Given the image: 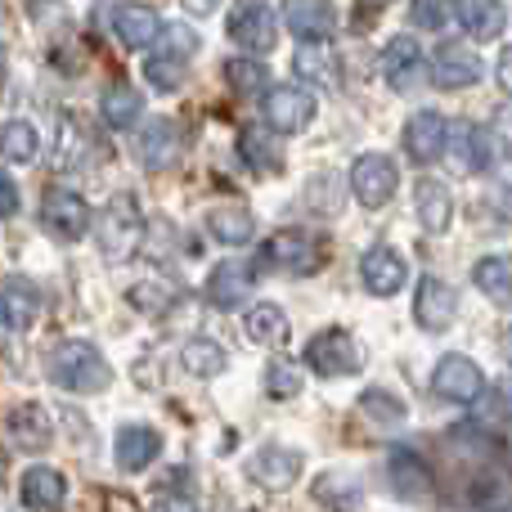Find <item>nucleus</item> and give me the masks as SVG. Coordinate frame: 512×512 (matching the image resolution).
<instances>
[{
  "mask_svg": "<svg viewBox=\"0 0 512 512\" xmlns=\"http://www.w3.org/2000/svg\"><path fill=\"white\" fill-rule=\"evenodd\" d=\"M50 382L59 391H72V396H95V391H104L113 382V369L90 342L68 337V342H59L50 351Z\"/></svg>",
  "mask_w": 512,
  "mask_h": 512,
  "instance_id": "nucleus-1",
  "label": "nucleus"
},
{
  "mask_svg": "<svg viewBox=\"0 0 512 512\" xmlns=\"http://www.w3.org/2000/svg\"><path fill=\"white\" fill-rule=\"evenodd\" d=\"M144 239V212L135 194H117L99 216V248L108 261H126Z\"/></svg>",
  "mask_w": 512,
  "mask_h": 512,
  "instance_id": "nucleus-2",
  "label": "nucleus"
},
{
  "mask_svg": "<svg viewBox=\"0 0 512 512\" xmlns=\"http://www.w3.org/2000/svg\"><path fill=\"white\" fill-rule=\"evenodd\" d=\"M301 360H306V369L315 373V378H346V373H355L364 364V351L351 333L324 328V333H315L306 342V355H301Z\"/></svg>",
  "mask_w": 512,
  "mask_h": 512,
  "instance_id": "nucleus-3",
  "label": "nucleus"
},
{
  "mask_svg": "<svg viewBox=\"0 0 512 512\" xmlns=\"http://www.w3.org/2000/svg\"><path fill=\"white\" fill-rule=\"evenodd\" d=\"M230 41L239 45L243 54H270L274 41H279V18L265 0H239L230 9V23H225Z\"/></svg>",
  "mask_w": 512,
  "mask_h": 512,
  "instance_id": "nucleus-4",
  "label": "nucleus"
},
{
  "mask_svg": "<svg viewBox=\"0 0 512 512\" xmlns=\"http://www.w3.org/2000/svg\"><path fill=\"white\" fill-rule=\"evenodd\" d=\"M400 189V167L387 158V153H360L351 167V194L360 198L364 207H387L391 194Z\"/></svg>",
  "mask_w": 512,
  "mask_h": 512,
  "instance_id": "nucleus-5",
  "label": "nucleus"
},
{
  "mask_svg": "<svg viewBox=\"0 0 512 512\" xmlns=\"http://www.w3.org/2000/svg\"><path fill=\"white\" fill-rule=\"evenodd\" d=\"M261 113H265V126H270V131L297 135L315 122V95L301 86H274V90H265Z\"/></svg>",
  "mask_w": 512,
  "mask_h": 512,
  "instance_id": "nucleus-6",
  "label": "nucleus"
},
{
  "mask_svg": "<svg viewBox=\"0 0 512 512\" xmlns=\"http://www.w3.org/2000/svg\"><path fill=\"white\" fill-rule=\"evenodd\" d=\"M41 225L63 243H77L90 234V207L72 189H45L41 198Z\"/></svg>",
  "mask_w": 512,
  "mask_h": 512,
  "instance_id": "nucleus-7",
  "label": "nucleus"
},
{
  "mask_svg": "<svg viewBox=\"0 0 512 512\" xmlns=\"http://www.w3.org/2000/svg\"><path fill=\"white\" fill-rule=\"evenodd\" d=\"M265 261L279 265L283 274H315V265H324V243L306 230H279L265 239Z\"/></svg>",
  "mask_w": 512,
  "mask_h": 512,
  "instance_id": "nucleus-8",
  "label": "nucleus"
},
{
  "mask_svg": "<svg viewBox=\"0 0 512 512\" xmlns=\"http://www.w3.org/2000/svg\"><path fill=\"white\" fill-rule=\"evenodd\" d=\"M432 387L441 400H454V405H472V400L486 391V373L472 355H445L432 373Z\"/></svg>",
  "mask_w": 512,
  "mask_h": 512,
  "instance_id": "nucleus-9",
  "label": "nucleus"
},
{
  "mask_svg": "<svg viewBox=\"0 0 512 512\" xmlns=\"http://www.w3.org/2000/svg\"><path fill=\"white\" fill-rule=\"evenodd\" d=\"M41 315V288L27 274H5L0 279V328L9 333H27Z\"/></svg>",
  "mask_w": 512,
  "mask_h": 512,
  "instance_id": "nucleus-10",
  "label": "nucleus"
},
{
  "mask_svg": "<svg viewBox=\"0 0 512 512\" xmlns=\"http://www.w3.org/2000/svg\"><path fill=\"white\" fill-rule=\"evenodd\" d=\"M454 315H459V292H454L445 279H436V274H423L418 297H414L418 328H423V333H445V328L454 324Z\"/></svg>",
  "mask_w": 512,
  "mask_h": 512,
  "instance_id": "nucleus-11",
  "label": "nucleus"
},
{
  "mask_svg": "<svg viewBox=\"0 0 512 512\" xmlns=\"http://www.w3.org/2000/svg\"><path fill=\"white\" fill-rule=\"evenodd\" d=\"M445 149H450V122L436 108H423V113H414L405 122V153L418 167H432Z\"/></svg>",
  "mask_w": 512,
  "mask_h": 512,
  "instance_id": "nucleus-12",
  "label": "nucleus"
},
{
  "mask_svg": "<svg viewBox=\"0 0 512 512\" xmlns=\"http://www.w3.org/2000/svg\"><path fill=\"white\" fill-rule=\"evenodd\" d=\"M432 81L441 90H468L481 81V59L472 45H459V41H445L441 50L432 54Z\"/></svg>",
  "mask_w": 512,
  "mask_h": 512,
  "instance_id": "nucleus-13",
  "label": "nucleus"
},
{
  "mask_svg": "<svg viewBox=\"0 0 512 512\" xmlns=\"http://www.w3.org/2000/svg\"><path fill=\"white\" fill-rule=\"evenodd\" d=\"M382 77H387L391 90L409 95V90L423 81V45H418L414 36H391V41L382 45Z\"/></svg>",
  "mask_w": 512,
  "mask_h": 512,
  "instance_id": "nucleus-14",
  "label": "nucleus"
},
{
  "mask_svg": "<svg viewBox=\"0 0 512 512\" xmlns=\"http://www.w3.org/2000/svg\"><path fill=\"white\" fill-rule=\"evenodd\" d=\"M360 279H364V288H369L373 297H396V292L405 288V279H409L405 256H400L396 248H387V243H378V248L364 252Z\"/></svg>",
  "mask_w": 512,
  "mask_h": 512,
  "instance_id": "nucleus-15",
  "label": "nucleus"
},
{
  "mask_svg": "<svg viewBox=\"0 0 512 512\" xmlns=\"http://www.w3.org/2000/svg\"><path fill=\"white\" fill-rule=\"evenodd\" d=\"M387 481L400 499H409V504L432 495V472H427L423 454H414L409 445H396V450L387 454Z\"/></svg>",
  "mask_w": 512,
  "mask_h": 512,
  "instance_id": "nucleus-16",
  "label": "nucleus"
},
{
  "mask_svg": "<svg viewBox=\"0 0 512 512\" xmlns=\"http://www.w3.org/2000/svg\"><path fill=\"white\" fill-rule=\"evenodd\" d=\"M283 23L301 41H328L337 32L333 0H283Z\"/></svg>",
  "mask_w": 512,
  "mask_h": 512,
  "instance_id": "nucleus-17",
  "label": "nucleus"
},
{
  "mask_svg": "<svg viewBox=\"0 0 512 512\" xmlns=\"http://www.w3.org/2000/svg\"><path fill=\"white\" fill-rule=\"evenodd\" d=\"M113 32H117V41H122L126 50H149V45L158 41L167 27H162V18L153 14L149 5H140V0H126V5L113 9Z\"/></svg>",
  "mask_w": 512,
  "mask_h": 512,
  "instance_id": "nucleus-18",
  "label": "nucleus"
},
{
  "mask_svg": "<svg viewBox=\"0 0 512 512\" xmlns=\"http://www.w3.org/2000/svg\"><path fill=\"white\" fill-rule=\"evenodd\" d=\"M301 454L297 450H279V445H265V450H256L252 454V463H248V477L256 481V486H265V490H288L292 481L301 477Z\"/></svg>",
  "mask_w": 512,
  "mask_h": 512,
  "instance_id": "nucleus-19",
  "label": "nucleus"
},
{
  "mask_svg": "<svg viewBox=\"0 0 512 512\" xmlns=\"http://www.w3.org/2000/svg\"><path fill=\"white\" fill-rule=\"evenodd\" d=\"M180 144H185V135H180V126L171 122V117H153L149 126L140 131V162L149 171H167L171 162L180 158Z\"/></svg>",
  "mask_w": 512,
  "mask_h": 512,
  "instance_id": "nucleus-20",
  "label": "nucleus"
},
{
  "mask_svg": "<svg viewBox=\"0 0 512 512\" xmlns=\"http://www.w3.org/2000/svg\"><path fill=\"white\" fill-rule=\"evenodd\" d=\"M252 283H256V270L248 261H221L212 274H207V301L221 310H234V306H243Z\"/></svg>",
  "mask_w": 512,
  "mask_h": 512,
  "instance_id": "nucleus-21",
  "label": "nucleus"
},
{
  "mask_svg": "<svg viewBox=\"0 0 512 512\" xmlns=\"http://www.w3.org/2000/svg\"><path fill=\"white\" fill-rule=\"evenodd\" d=\"M113 454H117V468L122 472H144L162 454V436L144 423H126L113 441Z\"/></svg>",
  "mask_w": 512,
  "mask_h": 512,
  "instance_id": "nucleus-22",
  "label": "nucleus"
},
{
  "mask_svg": "<svg viewBox=\"0 0 512 512\" xmlns=\"http://www.w3.org/2000/svg\"><path fill=\"white\" fill-rule=\"evenodd\" d=\"M5 427H9V436H14L18 450H27V454L50 450V441H54V418L45 414L41 405H18V409H9Z\"/></svg>",
  "mask_w": 512,
  "mask_h": 512,
  "instance_id": "nucleus-23",
  "label": "nucleus"
},
{
  "mask_svg": "<svg viewBox=\"0 0 512 512\" xmlns=\"http://www.w3.org/2000/svg\"><path fill=\"white\" fill-rule=\"evenodd\" d=\"M18 499L32 512H59L63 499H68V481L54 468H27L23 481H18Z\"/></svg>",
  "mask_w": 512,
  "mask_h": 512,
  "instance_id": "nucleus-24",
  "label": "nucleus"
},
{
  "mask_svg": "<svg viewBox=\"0 0 512 512\" xmlns=\"http://www.w3.org/2000/svg\"><path fill=\"white\" fill-rule=\"evenodd\" d=\"M454 18L472 41H495L508 27V9L504 0H454Z\"/></svg>",
  "mask_w": 512,
  "mask_h": 512,
  "instance_id": "nucleus-25",
  "label": "nucleus"
},
{
  "mask_svg": "<svg viewBox=\"0 0 512 512\" xmlns=\"http://www.w3.org/2000/svg\"><path fill=\"white\" fill-rule=\"evenodd\" d=\"M450 144H454V158H459V167L468 171H486L490 162H495V131H486V126H472V122H459L450 126Z\"/></svg>",
  "mask_w": 512,
  "mask_h": 512,
  "instance_id": "nucleus-26",
  "label": "nucleus"
},
{
  "mask_svg": "<svg viewBox=\"0 0 512 512\" xmlns=\"http://www.w3.org/2000/svg\"><path fill=\"white\" fill-rule=\"evenodd\" d=\"M414 207H418V221H423V230L432 234H445L454 221V194L441 185V180H418L414 185Z\"/></svg>",
  "mask_w": 512,
  "mask_h": 512,
  "instance_id": "nucleus-27",
  "label": "nucleus"
},
{
  "mask_svg": "<svg viewBox=\"0 0 512 512\" xmlns=\"http://www.w3.org/2000/svg\"><path fill=\"white\" fill-rule=\"evenodd\" d=\"M292 68H297L301 81H315V86H324V90H333L337 81H342V68H337V54L328 41H301Z\"/></svg>",
  "mask_w": 512,
  "mask_h": 512,
  "instance_id": "nucleus-28",
  "label": "nucleus"
},
{
  "mask_svg": "<svg viewBox=\"0 0 512 512\" xmlns=\"http://www.w3.org/2000/svg\"><path fill=\"white\" fill-rule=\"evenodd\" d=\"M252 230H256V221L243 203H221L207 212V234L216 243H225V248H243L252 239Z\"/></svg>",
  "mask_w": 512,
  "mask_h": 512,
  "instance_id": "nucleus-29",
  "label": "nucleus"
},
{
  "mask_svg": "<svg viewBox=\"0 0 512 512\" xmlns=\"http://www.w3.org/2000/svg\"><path fill=\"white\" fill-rule=\"evenodd\" d=\"M144 113V95L135 86H126V81H113V86L104 90V99H99V117H104L113 131H131L135 122H140Z\"/></svg>",
  "mask_w": 512,
  "mask_h": 512,
  "instance_id": "nucleus-30",
  "label": "nucleus"
},
{
  "mask_svg": "<svg viewBox=\"0 0 512 512\" xmlns=\"http://www.w3.org/2000/svg\"><path fill=\"white\" fill-rule=\"evenodd\" d=\"M180 364H185V373H194V378H221L225 373V346L212 342V337H189L185 346H180Z\"/></svg>",
  "mask_w": 512,
  "mask_h": 512,
  "instance_id": "nucleus-31",
  "label": "nucleus"
},
{
  "mask_svg": "<svg viewBox=\"0 0 512 512\" xmlns=\"http://www.w3.org/2000/svg\"><path fill=\"white\" fill-rule=\"evenodd\" d=\"M292 333L288 315H283V306H274V301H261V306L248 310V337L256 346H283Z\"/></svg>",
  "mask_w": 512,
  "mask_h": 512,
  "instance_id": "nucleus-32",
  "label": "nucleus"
},
{
  "mask_svg": "<svg viewBox=\"0 0 512 512\" xmlns=\"http://www.w3.org/2000/svg\"><path fill=\"white\" fill-rule=\"evenodd\" d=\"M472 283H477L495 306H512V261L508 256H486V261H477Z\"/></svg>",
  "mask_w": 512,
  "mask_h": 512,
  "instance_id": "nucleus-33",
  "label": "nucleus"
},
{
  "mask_svg": "<svg viewBox=\"0 0 512 512\" xmlns=\"http://www.w3.org/2000/svg\"><path fill=\"white\" fill-rule=\"evenodd\" d=\"M0 153H5L9 162H18V167L36 162V153H41V135H36V126L27 122V117L5 122V126H0Z\"/></svg>",
  "mask_w": 512,
  "mask_h": 512,
  "instance_id": "nucleus-34",
  "label": "nucleus"
},
{
  "mask_svg": "<svg viewBox=\"0 0 512 512\" xmlns=\"http://www.w3.org/2000/svg\"><path fill=\"white\" fill-rule=\"evenodd\" d=\"M86 153H90L86 126H81V117L68 113V117L59 122V149H54V162H59V171H81Z\"/></svg>",
  "mask_w": 512,
  "mask_h": 512,
  "instance_id": "nucleus-35",
  "label": "nucleus"
},
{
  "mask_svg": "<svg viewBox=\"0 0 512 512\" xmlns=\"http://www.w3.org/2000/svg\"><path fill=\"white\" fill-rule=\"evenodd\" d=\"M315 499L333 512H355L360 508V481L346 477V472H324L315 481Z\"/></svg>",
  "mask_w": 512,
  "mask_h": 512,
  "instance_id": "nucleus-36",
  "label": "nucleus"
},
{
  "mask_svg": "<svg viewBox=\"0 0 512 512\" xmlns=\"http://www.w3.org/2000/svg\"><path fill=\"white\" fill-rule=\"evenodd\" d=\"M185 72H189V54H180V50H162V54H153L149 63H144V77L153 81L158 90H176L180 81H185Z\"/></svg>",
  "mask_w": 512,
  "mask_h": 512,
  "instance_id": "nucleus-37",
  "label": "nucleus"
},
{
  "mask_svg": "<svg viewBox=\"0 0 512 512\" xmlns=\"http://www.w3.org/2000/svg\"><path fill=\"white\" fill-rule=\"evenodd\" d=\"M225 81H230L239 95H265L270 90V72L261 59H230L225 63Z\"/></svg>",
  "mask_w": 512,
  "mask_h": 512,
  "instance_id": "nucleus-38",
  "label": "nucleus"
},
{
  "mask_svg": "<svg viewBox=\"0 0 512 512\" xmlns=\"http://www.w3.org/2000/svg\"><path fill=\"white\" fill-rule=\"evenodd\" d=\"M360 409L373 418V423H382V427H396V423H405V405H400V396H391V391H382V387H369L360 396Z\"/></svg>",
  "mask_w": 512,
  "mask_h": 512,
  "instance_id": "nucleus-39",
  "label": "nucleus"
},
{
  "mask_svg": "<svg viewBox=\"0 0 512 512\" xmlns=\"http://www.w3.org/2000/svg\"><path fill=\"white\" fill-rule=\"evenodd\" d=\"M239 153H243V162H252L256 171H279V158H274V149H270V135L256 131V126H243Z\"/></svg>",
  "mask_w": 512,
  "mask_h": 512,
  "instance_id": "nucleus-40",
  "label": "nucleus"
},
{
  "mask_svg": "<svg viewBox=\"0 0 512 512\" xmlns=\"http://www.w3.org/2000/svg\"><path fill=\"white\" fill-rule=\"evenodd\" d=\"M265 391H270L274 400H297L301 396V373L292 369L288 360H274L270 369H265Z\"/></svg>",
  "mask_w": 512,
  "mask_h": 512,
  "instance_id": "nucleus-41",
  "label": "nucleus"
},
{
  "mask_svg": "<svg viewBox=\"0 0 512 512\" xmlns=\"http://www.w3.org/2000/svg\"><path fill=\"white\" fill-rule=\"evenodd\" d=\"M450 14H454V0H414V5H409V18H414V27H423V32L445 27Z\"/></svg>",
  "mask_w": 512,
  "mask_h": 512,
  "instance_id": "nucleus-42",
  "label": "nucleus"
},
{
  "mask_svg": "<svg viewBox=\"0 0 512 512\" xmlns=\"http://www.w3.org/2000/svg\"><path fill=\"white\" fill-rule=\"evenodd\" d=\"M131 306L144 310V315H167L171 297L162 288H153V283H135V288H131Z\"/></svg>",
  "mask_w": 512,
  "mask_h": 512,
  "instance_id": "nucleus-43",
  "label": "nucleus"
},
{
  "mask_svg": "<svg viewBox=\"0 0 512 512\" xmlns=\"http://www.w3.org/2000/svg\"><path fill=\"white\" fill-rule=\"evenodd\" d=\"M18 203H23V198H18V185L9 176H0V221H9V216L18 212Z\"/></svg>",
  "mask_w": 512,
  "mask_h": 512,
  "instance_id": "nucleus-44",
  "label": "nucleus"
},
{
  "mask_svg": "<svg viewBox=\"0 0 512 512\" xmlns=\"http://www.w3.org/2000/svg\"><path fill=\"white\" fill-rule=\"evenodd\" d=\"M495 81H499V90H504V95H512V45H504V54H499Z\"/></svg>",
  "mask_w": 512,
  "mask_h": 512,
  "instance_id": "nucleus-45",
  "label": "nucleus"
},
{
  "mask_svg": "<svg viewBox=\"0 0 512 512\" xmlns=\"http://www.w3.org/2000/svg\"><path fill=\"white\" fill-rule=\"evenodd\" d=\"M104 512H140V508H135L131 495H122V490H108V495H104Z\"/></svg>",
  "mask_w": 512,
  "mask_h": 512,
  "instance_id": "nucleus-46",
  "label": "nucleus"
},
{
  "mask_svg": "<svg viewBox=\"0 0 512 512\" xmlns=\"http://www.w3.org/2000/svg\"><path fill=\"white\" fill-rule=\"evenodd\" d=\"M153 512H198L194 499H185V495H171V499H158V508Z\"/></svg>",
  "mask_w": 512,
  "mask_h": 512,
  "instance_id": "nucleus-47",
  "label": "nucleus"
},
{
  "mask_svg": "<svg viewBox=\"0 0 512 512\" xmlns=\"http://www.w3.org/2000/svg\"><path fill=\"white\" fill-rule=\"evenodd\" d=\"M216 5H221V0H185V9H189V14H212Z\"/></svg>",
  "mask_w": 512,
  "mask_h": 512,
  "instance_id": "nucleus-48",
  "label": "nucleus"
},
{
  "mask_svg": "<svg viewBox=\"0 0 512 512\" xmlns=\"http://www.w3.org/2000/svg\"><path fill=\"white\" fill-rule=\"evenodd\" d=\"M364 5H369V9H378V5H387V0H364Z\"/></svg>",
  "mask_w": 512,
  "mask_h": 512,
  "instance_id": "nucleus-49",
  "label": "nucleus"
},
{
  "mask_svg": "<svg viewBox=\"0 0 512 512\" xmlns=\"http://www.w3.org/2000/svg\"><path fill=\"white\" fill-rule=\"evenodd\" d=\"M0 481H5V454H0Z\"/></svg>",
  "mask_w": 512,
  "mask_h": 512,
  "instance_id": "nucleus-50",
  "label": "nucleus"
},
{
  "mask_svg": "<svg viewBox=\"0 0 512 512\" xmlns=\"http://www.w3.org/2000/svg\"><path fill=\"white\" fill-rule=\"evenodd\" d=\"M0 86H5V59H0Z\"/></svg>",
  "mask_w": 512,
  "mask_h": 512,
  "instance_id": "nucleus-51",
  "label": "nucleus"
}]
</instances>
